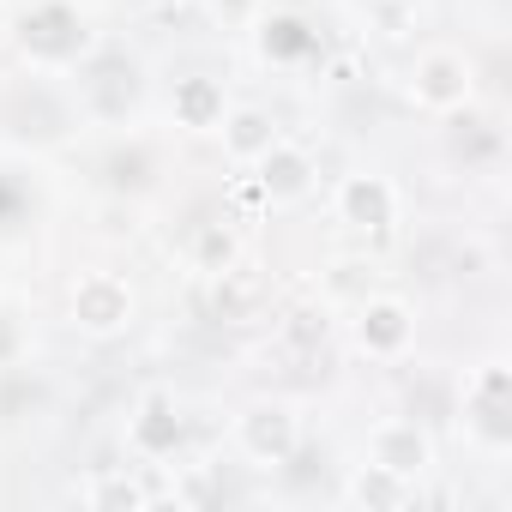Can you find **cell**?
I'll list each match as a JSON object with an SVG mask.
<instances>
[{"mask_svg": "<svg viewBox=\"0 0 512 512\" xmlns=\"http://www.w3.org/2000/svg\"><path fill=\"white\" fill-rule=\"evenodd\" d=\"M73 320H79L91 338H109V332H121V326L133 320V290H127L121 278H109V272H91V278H79V290H73Z\"/></svg>", "mask_w": 512, "mask_h": 512, "instance_id": "1", "label": "cell"}, {"mask_svg": "<svg viewBox=\"0 0 512 512\" xmlns=\"http://www.w3.org/2000/svg\"><path fill=\"white\" fill-rule=\"evenodd\" d=\"M85 49V25L73 7H37L25 19V55L31 61H73Z\"/></svg>", "mask_w": 512, "mask_h": 512, "instance_id": "2", "label": "cell"}, {"mask_svg": "<svg viewBox=\"0 0 512 512\" xmlns=\"http://www.w3.org/2000/svg\"><path fill=\"white\" fill-rule=\"evenodd\" d=\"M368 458L386 464L392 476H422V470L434 464V446H428V434H422L416 422H380V428L368 434Z\"/></svg>", "mask_w": 512, "mask_h": 512, "instance_id": "3", "label": "cell"}, {"mask_svg": "<svg viewBox=\"0 0 512 512\" xmlns=\"http://www.w3.org/2000/svg\"><path fill=\"white\" fill-rule=\"evenodd\" d=\"M241 446L253 464H284L296 452V416L278 410V404H260V410H247L241 416Z\"/></svg>", "mask_w": 512, "mask_h": 512, "instance_id": "4", "label": "cell"}, {"mask_svg": "<svg viewBox=\"0 0 512 512\" xmlns=\"http://www.w3.org/2000/svg\"><path fill=\"white\" fill-rule=\"evenodd\" d=\"M410 332H416V320H410V308L404 302H392V296H380V302H368L362 308V320H356V344L368 350V356H398L404 344H410Z\"/></svg>", "mask_w": 512, "mask_h": 512, "instance_id": "5", "label": "cell"}, {"mask_svg": "<svg viewBox=\"0 0 512 512\" xmlns=\"http://www.w3.org/2000/svg\"><path fill=\"white\" fill-rule=\"evenodd\" d=\"M410 97H416L422 109H458V103L470 97V67H464L458 55H428V61L416 67V79H410Z\"/></svg>", "mask_w": 512, "mask_h": 512, "instance_id": "6", "label": "cell"}, {"mask_svg": "<svg viewBox=\"0 0 512 512\" xmlns=\"http://www.w3.org/2000/svg\"><path fill=\"white\" fill-rule=\"evenodd\" d=\"M338 211H344V223H356V229H386V223H392V187H386L380 175H350V181L338 187Z\"/></svg>", "mask_w": 512, "mask_h": 512, "instance_id": "7", "label": "cell"}, {"mask_svg": "<svg viewBox=\"0 0 512 512\" xmlns=\"http://www.w3.org/2000/svg\"><path fill=\"white\" fill-rule=\"evenodd\" d=\"M223 145H229V157L253 163V157H266V151L278 145V127H272V115H260V109H235L229 127H223Z\"/></svg>", "mask_w": 512, "mask_h": 512, "instance_id": "8", "label": "cell"}, {"mask_svg": "<svg viewBox=\"0 0 512 512\" xmlns=\"http://www.w3.org/2000/svg\"><path fill=\"white\" fill-rule=\"evenodd\" d=\"M470 416H476V428H482L494 446L512 434V428H506V374H500V368H488V374L470 386Z\"/></svg>", "mask_w": 512, "mask_h": 512, "instance_id": "9", "label": "cell"}, {"mask_svg": "<svg viewBox=\"0 0 512 512\" xmlns=\"http://www.w3.org/2000/svg\"><path fill=\"white\" fill-rule=\"evenodd\" d=\"M260 163H266V175H260V181H266V193H272L278 205L308 193V157H302V151H290V145H272Z\"/></svg>", "mask_w": 512, "mask_h": 512, "instance_id": "10", "label": "cell"}, {"mask_svg": "<svg viewBox=\"0 0 512 512\" xmlns=\"http://www.w3.org/2000/svg\"><path fill=\"white\" fill-rule=\"evenodd\" d=\"M211 296H217L223 320H241L253 302H260V278H253L247 266H223V272H211Z\"/></svg>", "mask_w": 512, "mask_h": 512, "instance_id": "11", "label": "cell"}, {"mask_svg": "<svg viewBox=\"0 0 512 512\" xmlns=\"http://www.w3.org/2000/svg\"><path fill=\"white\" fill-rule=\"evenodd\" d=\"M175 115H181V127H217L223 121V91L211 79H187L175 91Z\"/></svg>", "mask_w": 512, "mask_h": 512, "instance_id": "12", "label": "cell"}, {"mask_svg": "<svg viewBox=\"0 0 512 512\" xmlns=\"http://www.w3.org/2000/svg\"><path fill=\"white\" fill-rule=\"evenodd\" d=\"M278 344L296 350V356H320V344H326V308H290L278 320Z\"/></svg>", "mask_w": 512, "mask_h": 512, "instance_id": "13", "label": "cell"}, {"mask_svg": "<svg viewBox=\"0 0 512 512\" xmlns=\"http://www.w3.org/2000/svg\"><path fill=\"white\" fill-rule=\"evenodd\" d=\"M350 500H362V506H404L410 500V476H392L386 464H368L350 482Z\"/></svg>", "mask_w": 512, "mask_h": 512, "instance_id": "14", "label": "cell"}, {"mask_svg": "<svg viewBox=\"0 0 512 512\" xmlns=\"http://www.w3.org/2000/svg\"><path fill=\"white\" fill-rule=\"evenodd\" d=\"M133 440H139L145 452H175V440H181V422H175V410H169L163 398H151V404H145V416L133 422Z\"/></svg>", "mask_w": 512, "mask_h": 512, "instance_id": "15", "label": "cell"}, {"mask_svg": "<svg viewBox=\"0 0 512 512\" xmlns=\"http://www.w3.org/2000/svg\"><path fill=\"white\" fill-rule=\"evenodd\" d=\"M229 253H235V247H229V235H223V229H199V247H193V266H199L205 278L229 266Z\"/></svg>", "mask_w": 512, "mask_h": 512, "instance_id": "16", "label": "cell"}, {"mask_svg": "<svg viewBox=\"0 0 512 512\" xmlns=\"http://www.w3.org/2000/svg\"><path fill=\"white\" fill-rule=\"evenodd\" d=\"M91 506H145V488H133L127 476H109L91 488Z\"/></svg>", "mask_w": 512, "mask_h": 512, "instance_id": "17", "label": "cell"}]
</instances>
